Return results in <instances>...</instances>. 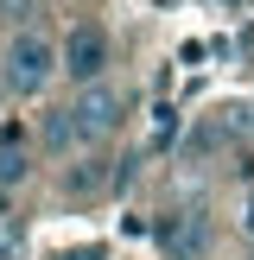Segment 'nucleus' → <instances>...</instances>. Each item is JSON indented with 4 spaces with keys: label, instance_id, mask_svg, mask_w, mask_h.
Here are the masks:
<instances>
[{
    "label": "nucleus",
    "instance_id": "f257e3e1",
    "mask_svg": "<svg viewBox=\"0 0 254 260\" xmlns=\"http://www.w3.org/2000/svg\"><path fill=\"white\" fill-rule=\"evenodd\" d=\"M57 76H64V45H51L45 32L19 25V32L7 38V51H0V83H7V95H45Z\"/></svg>",
    "mask_w": 254,
    "mask_h": 260
},
{
    "label": "nucleus",
    "instance_id": "423d86ee",
    "mask_svg": "<svg viewBox=\"0 0 254 260\" xmlns=\"http://www.w3.org/2000/svg\"><path fill=\"white\" fill-rule=\"evenodd\" d=\"M25 127L19 121H7L0 127V190H13V184H25Z\"/></svg>",
    "mask_w": 254,
    "mask_h": 260
},
{
    "label": "nucleus",
    "instance_id": "1a4fd4ad",
    "mask_svg": "<svg viewBox=\"0 0 254 260\" xmlns=\"http://www.w3.org/2000/svg\"><path fill=\"white\" fill-rule=\"evenodd\" d=\"M25 13H32V0H0V19H13V25H19Z\"/></svg>",
    "mask_w": 254,
    "mask_h": 260
},
{
    "label": "nucleus",
    "instance_id": "0eeeda50",
    "mask_svg": "<svg viewBox=\"0 0 254 260\" xmlns=\"http://www.w3.org/2000/svg\"><path fill=\"white\" fill-rule=\"evenodd\" d=\"M38 140H45V152H51V159H64V152H76V146H83V134H76L70 108H51V114H45V127H38Z\"/></svg>",
    "mask_w": 254,
    "mask_h": 260
},
{
    "label": "nucleus",
    "instance_id": "20e7f679",
    "mask_svg": "<svg viewBox=\"0 0 254 260\" xmlns=\"http://www.w3.org/2000/svg\"><path fill=\"white\" fill-rule=\"evenodd\" d=\"M152 235H159L165 260H210V216H203V210H172V216H159Z\"/></svg>",
    "mask_w": 254,
    "mask_h": 260
},
{
    "label": "nucleus",
    "instance_id": "f03ea898",
    "mask_svg": "<svg viewBox=\"0 0 254 260\" xmlns=\"http://www.w3.org/2000/svg\"><path fill=\"white\" fill-rule=\"evenodd\" d=\"M70 121H76V134H83V146H108V140L121 134V121H127V89H114V83L76 89L70 95Z\"/></svg>",
    "mask_w": 254,
    "mask_h": 260
},
{
    "label": "nucleus",
    "instance_id": "9b49d317",
    "mask_svg": "<svg viewBox=\"0 0 254 260\" xmlns=\"http://www.w3.org/2000/svg\"><path fill=\"white\" fill-rule=\"evenodd\" d=\"M0 89H7V83H0Z\"/></svg>",
    "mask_w": 254,
    "mask_h": 260
},
{
    "label": "nucleus",
    "instance_id": "7ed1b4c3",
    "mask_svg": "<svg viewBox=\"0 0 254 260\" xmlns=\"http://www.w3.org/2000/svg\"><path fill=\"white\" fill-rule=\"evenodd\" d=\"M108 63H114L108 32L102 25H70V38H64V76L76 89H89V83H108Z\"/></svg>",
    "mask_w": 254,
    "mask_h": 260
},
{
    "label": "nucleus",
    "instance_id": "6e6552de",
    "mask_svg": "<svg viewBox=\"0 0 254 260\" xmlns=\"http://www.w3.org/2000/svg\"><path fill=\"white\" fill-rule=\"evenodd\" d=\"M19 241H25V235L7 222V229H0V260H19Z\"/></svg>",
    "mask_w": 254,
    "mask_h": 260
},
{
    "label": "nucleus",
    "instance_id": "9d476101",
    "mask_svg": "<svg viewBox=\"0 0 254 260\" xmlns=\"http://www.w3.org/2000/svg\"><path fill=\"white\" fill-rule=\"evenodd\" d=\"M241 222H248V235H254V203H248V216H241Z\"/></svg>",
    "mask_w": 254,
    "mask_h": 260
},
{
    "label": "nucleus",
    "instance_id": "39448f33",
    "mask_svg": "<svg viewBox=\"0 0 254 260\" xmlns=\"http://www.w3.org/2000/svg\"><path fill=\"white\" fill-rule=\"evenodd\" d=\"M108 184H121V172H114V159H102V152L64 165V197H102Z\"/></svg>",
    "mask_w": 254,
    "mask_h": 260
}]
</instances>
